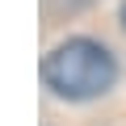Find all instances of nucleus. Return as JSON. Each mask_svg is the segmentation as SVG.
Instances as JSON below:
<instances>
[{
    "mask_svg": "<svg viewBox=\"0 0 126 126\" xmlns=\"http://www.w3.org/2000/svg\"><path fill=\"white\" fill-rule=\"evenodd\" d=\"M42 80L63 101H93L118 84V59L97 38H67L42 59Z\"/></svg>",
    "mask_w": 126,
    "mask_h": 126,
    "instance_id": "obj_1",
    "label": "nucleus"
},
{
    "mask_svg": "<svg viewBox=\"0 0 126 126\" xmlns=\"http://www.w3.org/2000/svg\"><path fill=\"white\" fill-rule=\"evenodd\" d=\"M122 25H126V4H122Z\"/></svg>",
    "mask_w": 126,
    "mask_h": 126,
    "instance_id": "obj_2",
    "label": "nucleus"
}]
</instances>
